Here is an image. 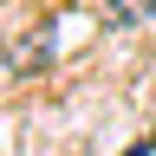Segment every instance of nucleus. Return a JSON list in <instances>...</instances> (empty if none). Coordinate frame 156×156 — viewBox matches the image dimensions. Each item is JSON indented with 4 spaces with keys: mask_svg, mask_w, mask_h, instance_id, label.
I'll use <instances>...</instances> for the list:
<instances>
[{
    "mask_svg": "<svg viewBox=\"0 0 156 156\" xmlns=\"http://www.w3.org/2000/svg\"><path fill=\"white\" fill-rule=\"evenodd\" d=\"M52 52H58L52 20H39L26 39H13V46H7V65H13V72H39V65H52Z\"/></svg>",
    "mask_w": 156,
    "mask_h": 156,
    "instance_id": "obj_1",
    "label": "nucleus"
},
{
    "mask_svg": "<svg viewBox=\"0 0 156 156\" xmlns=\"http://www.w3.org/2000/svg\"><path fill=\"white\" fill-rule=\"evenodd\" d=\"M111 26H156V0H111Z\"/></svg>",
    "mask_w": 156,
    "mask_h": 156,
    "instance_id": "obj_2",
    "label": "nucleus"
},
{
    "mask_svg": "<svg viewBox=\"0 0 156 156\" xmlns=\"http://www.w3.org/2000/svg\"><path fill=\"white\" fill-rule=\"evenodd\" d=\"M124 156H156V136H150V143H136V150H124Z\"/></svg>",
    "mask_w": 156,
    "mask_h": 156,
    "instance_id": "obj_3",
    "label": "nucleus"
}]
</instances>
